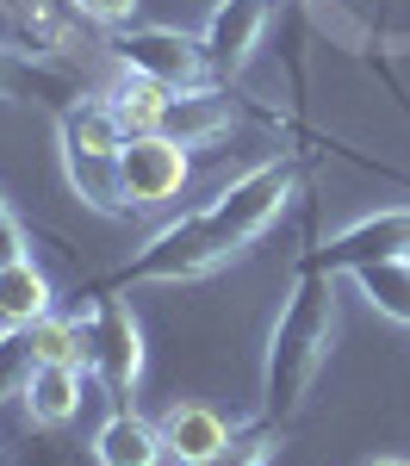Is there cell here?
Here are the masks:
<instances>
[{
  "label": "cell",
  "instance_id": "obj_1",
  "mask_svg": "<svg viewBox=\"0 0 410 466\" xmlns=\"http://www.w3.org/2000/svg\"><path fill=\"white\" fill-rule=\"evenodd\" d=\"M298 180H305L298 149H280V156H267L255 168H243L199 212L162 224L131 261H118L112 274H94L81 287V299H106V292H125V287H186V280L218 274L224 261H236L255 237H267L280 224V212L298 199Z\"/></svg>",
  "mask_w": 410,
  "mask_h": 466
},
{
  "label": "cell",
  "instance_id": "obj_2",
  "mask_svg": "<svg viewBox=\"0 0 410 466\" xmlns=\"http://www.w3.org/2000/svg\"><path fill=\"white\" fill-rule=\"evenodd\" d=\"M330 342H335V274L317 268L311 255H298L286 305H280V318H274V329H267L255 423L286 430L298 410H305V398H311L324 360H330Z\"/></svg>",
  "mask_w": 410,
  "mask_h": 466
},
{
  "label": "cell",
  "instance_id": "obj_3",
  "mask_svg": "<svg viewBox=\"0 0 410 466\" xmlns=\"http://www.w3.org/2000/svg\"><path fill=\"white\" fill-rule=\"evenodd\" d=\"M118 149H125V125L112 118L106 94H75L56 112V156L69 175L75 199L100 218H125V193H118Z\"/></svg>",
  "mask_w": 410,
  "mask_h": 466
},
{
  "label": "cell",
  "instance_id": "obj_4",
  "mask_svg": "<svg viewBox=\"0 0 410 466\" xmlns=\"http://www.w3.org/2000/svg\"><path fill=\"white\" fill-rule=\"evenodd\" d=\"M106 50L125 63V75H144V81L168 87V94L205 87V81H212V63H205L199 32H175V25H118Z\"/></svg>",
  "mask_w": 410,
  "mask_h": 466
},
{
  "label": "cell",
  "instance_id": "obj_5",
  "mask_svg": "<svg viewBox=\"0 0 410 466\" xmlns=\"http://www.w3.org/2000/svg\"><path fill=\"white\" fill-rule=\"evenodd\" d=\"M81 329H87V367L106 380V392L118 398V404H131L137 386H144V329L131 318V305H125L118 292L87 299Z\"/></svg>",
  "mask_w": 410,
  "mask_h": 466
},
{
  "label": "cell",
  "instance_id": "obj_6",
  "mask_svg": "<svg viewBox=\"0 0 410 466\" xmlns=\"http://www.w3.org/2000/svg\"><path fill=\"white\" fill-rule=\"evenodd\" d=\"M274 6L280 0H218L199 25V44H205V63H212V81H236V75L255 63L261 37L274 25Z\"/></svg>",
  "mask_w": 410,
  "mask_h": 466
},
{
  "label": "cell",
  "instance_id": "obj_7",
  "mask_svg": "<svg viewBox=\"0 0 410 466\" xmlns=\"http://www.w3.org/2000/svg\"><path fill=\"white\" fill-rule=\"evenodd\" d=\"M311 261L330 268V274H355L367 261H410V206H392V212H367L355 224H342L330 243H311Z\"/></svg>",
  "mask_w": 410,
  "mask_h": 466
},
{
  "label": "cell",
  "instance_id": "obj_8",
  "mask_svg": "<svg viewBox=\"0 0 410 466\" xmlns=\"http://www.w3.org/2000/svg\"><path fill=\"white\" fill-rule=\"evenodd\" d=\"M181 187H186V149L175 137H162V131L125 137V149H118V193H125V206H162Z\"/></svg>",
  "mask_w": 410,
  "mask_h": 466
},
{
  "label": "cell",
  "instance_id": "obj_9",
  "mask_svg": "<svg viewBox=\"0 0 410 466\" xmlns=\"http://www.w3.org/2000/svg\"><path fill=\"white\" fill-rule=\"evenodd\" d=\"M243 118V94L236 87H224V81H205V87H181V94H168V106H162V137H175L181 149H205L230 137V125Z\"/></svg>",
  "mask_w": 410,
  "mask_h": 466
},
{
  "label": "cell",
  "instance_id": "obj_10",
  "mask_svg": "<svg viewBox=\"0 0 410 466\" xmlns=\"http://www.w3.org/2000/svg\"><path fill=\"white\" fill-rule=\"evenodd\" d=\"M155 430H162V448H168L175 466H212L236 441V430L224 423L212 404H168Z\"/></svg>",
  "mask_w": 410,
  "mask_h": 466
},
{
  "label": "cell",
  "instance_id": "obj_11",
  "mask_svg": "<svg viewBox=\"0 0 410 466\" xmlns=\"http://www.w3.org/2000/svg\"><path fill=\"white\" fill-rule=\"evenodd\" d=\"M0 100L19 106V100H50L63 112L75 100V81L63 69H50V56H37L32 44L19 37H0Z\"/></svg>",
  "mask_w": 410,
  "mask_h": 466
},
{
  "label": "cell",
  "instance_id": "obj_12",
  "mask_svg": "<svg viewBox=\"0 0 410 466\" xmlns=\"http://www.w3.org/2000/svg\"><path fill=\"white\" fill-rule=\"evenodd\" d=\"M94 461L100 466H162L168 448H162V430L137 417L131 404H112L106 423L94 430Z\"/></svg>",
  "mask_w": 410,
  "mask_h": 466
},
{
  "label": "cell",
  "instance_id": "obj_13",
  "mask_svg": "<svg viewBox=\"0 0 410 466\" xmlns=\"http://www.w3.org/2000/svg\"><path fill=\"white\" fill-rule=\"evenodd\" d=\"M19 404H25V417L37 430H63L81 410V367H32Z\"/></svg>",
  "mask_w": 410,
  "mask_h": 466
},
{
  "label": "cell",
  "instance_id": "obj_14",
  "mask_svg": "<svg viewBox=\"0 0 410 466\" xmlns=\"http://www.w3.org/2000/svg\"><path fill=\"white\" fill-rule=\"evenodd\" d=\"M50 305H56V292L44 280V268H32V255L0 268V329H25V323L50 318Z\"/></svg>",
  "mask_w": 410,
  "mask_h": 466
},
{
  "label": "cell",
  "instance_id": "obj_15",
  "mask_svg": "<svg viewBox=\"0 0 410 466\" xmlns=\"http://www.w3.org/2000/svg\"><path fill=\"white\" fill-rule=\"evenodd\" d=\"M348 280H355V292L367 299L379 318H392V323L410 329V261H367V268H355Z\"/></svg>",
  "mask_w": 410,
  "mask_h": 466
},
{
  "label": "cell",
  "instance_id": "obj_16",
  "mask_svg": "<svg viewBox=\"0 0 410 466\" xmlns=\"http://www.w3.org/2000/svg\"><path fill=\"white\" fill-rule=\"evenodd\" d=\"M25 349H32V367H87V329L81 318H37L25 323Z\"/></svg>",
  "mask_w": 410,
  "mask_h": 466
},
{
  "label": "cell",
  "instance_id": "obj_17",
  "mask_svg": "<svg viewBox=\"0 0 410 466\" xmlns=\"http://www.w3.org/2000/svg\"><path fill=\"white\" fill-rule=\"evenodd\" d=\"M106 100H112V118L125 125V137H149V131L162 125L168 87H155V81H144V75H125V81L112 87Z\"/></svg>",
  "mask_w": 410,
  "mask_h": 466
},
{
  "label": "cell",
  "instance_id": "obj_18",
  "mask_svg": "<svg viewBox=\"0 0 410 466\" xmlns=\"http://www.w3.org/2000/svg\"><path fill=\"white\" fill-rule=\"evenodd\" d=\"M25 373H32V349H25V329H0V404L25 392Z\"/></svg>",
  "mask_w": 410,
  "mask_h": 466
},
{
  "label": "cell",
  "instance_id": "obj_19",
  "mask_svg": "<svg viewBox=\"0 0 410 466\" xmlns=\"http://www.w3.org/2000/svg\"><path fill=\"white\" fill-rule=\"evenodd\" d=\"M13 466H100V461H94V448H87V461H81L56 430H44L32 448H19V461H13Z\"/></svg>",
  "mask_w": 410,
  "mask_h": 466
},
{
  "label": "cell",
  "instance_id": "obj_20",
  "mask_svg": "<svg viewBox=\"0 0 410 466\" xmlns=\"http://www.w3.org/2000/svg\"><path fill=\"white\" fill-rule=\"evenodd\" d=\"M69 13H81V19H94V25H106V32H118V25H131L137 0H69Z\"/></svg>",
  "mask_w": 410,
  "mask_h": 466
},
{
  "label": "cell",
  "instance_id": "obj_21",
  "mask_svg": "<svg viewBox=\"0 0 410 466\" xmlns=\"http://www.w3.org/2000/svg\"><path fill=\"white\" fill-rule=\"evenodd\" d=\"M25 224L19 218H0V268H13V261H25Z\"/></svg>",
  "mask_w": 410,
  "mask_h": 466
},
{
  "label": "cell",
  "instance_id": "obj_22",
  "mask_svg": "<svg viewBox=\"0 0 410 466\" xmlns=\"http://www.w3.org/2000/svg\"><path fill=\"white\" fill-rule=\"evenodd\" d=\"M367 466H410V461H405V454H373Z\"/></svg>",
  "mask_w": 410,
  "mask_h": 466
},
{
  "label": "cell",
  "instance_id": "obj_23",
  "mask_svg": "<svg viewBox=\"0 0 410 466\" xmlns=\"http://www.w3.org/2000/svg\"><path fill=\"white\" fill-rule=\"evenodd\" d=\"M6 13H13V19H25V0H6Z\"/></svg>",
  "mask_w": 410,
  "mask_h": 466
},
{
  "label": "cell",
  "instance_id": "obj_24",
  "mask_svg": "<svg viewBox=\"0 0 410 466\" xmlns=\"http://www.w3.org/2000/svg\"><path fill=\"white\" fill-rule=\"evenodd\" d=\"M0 218H13V212H6V199H0Z\"/></svg>",
  "mask_w": 410,
  "mask_h": 466
}]
</instances>
